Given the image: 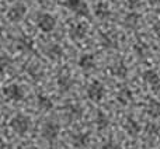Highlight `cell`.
<instances>
[{
    "label": "cell",
    "mask_w": 160,
    "mask_h": 149,
    "mask_svg": "<svg viewBox=\"0 0 160 149\" xmlns=\"http://www.w3.org/2000/svg\"><path fill=\"white\" fill-rule=\"evenodd\" d=\"M10 128L14 131V132L20 134H25L30 128V118L27 116H22V114H17L13 118L10 120Z\"/></svg>",
    "instance_id": "obj_1"
},
{
    "label": "cell",
    "mask_w": 160,
    "mask_h": 149,
    "mask_svg": "<svg viewBox=\"0 0 160 149\" xmlns=\"http://www.w3.org/2000/svg\"><path fill=\"white\" fill-rule=\"evenodd\" d=\"M3 96L7 100H11V101H21L24 99V90H22L21 86L13 83V85L3 87Z\"/></svg>",
    "instance_id": "obj_2"
},
{
    "label": "cell",
    "mask_w": 160,
    "mask_h": 149,
    "mask_svg": "<svg viewBox=\"0 0 160 149\" xmlns=\"http://www.w3.org/2000/svg\"><path fill=\"white\" fill-rule=\"evenodd\" d=\"M104 93H105V89H104V85L101 82H91L87 87V97L94 103H98L102 100L104 97Z\"/></svg>",
    "instance_id": "obj_3"
},
{
    "label": "cell",
    "mask_w": 160,
    "mask_h": 149,
    "mask_svg": "<svg viewBox=\"0 0 160 149\" xmlns=\"http://www.w3.org/2000/svg\"><path fill=\"white\" fill-rule=\"evenodd\" d=\"M59 132H61V127H59V124H56V122H53V121L45 122L41 130V135L44 136L47 141H51V142L58 138Z\"/></svg>",
    "instance_id": "obj_4"
},
{
    "label": "cell",
    "mask_w": 160,
    "mask_h": 149,
    "mask_svg": "<svg viewBox=\"0 0 160 149\" xmlns=\"http://www.w3.org/2000/svg\"><path fill=\"white\" fill-rule=\"evenodd\" d=\"M37 23H38V27L41 31H44V33H51V31L55 28L56 25V20L55 17L52 16V14L49 13H42L38 16V20H37Z\"/></svg>",
    "instance_id": "obj_5"
},
{
    "label": "cell",
    "mask_w": 160,
    "mask_h": 149,
    "mask_svg": "<svg viewBox=\"0 0 160 149\" xmlns=\"http://www.w3.org/2000/svg\"><path fill=\"white\" fill-rule=\"evenodd\" d=\"M63 4L78 16H88V6L83 0H63Z\"/></svg>",
    "instance_id": "obj_6"
},
{
    "label": "cell",
    "mask_w": 160,
    "mask_h": 149,
    "mask_svg": "<svg viewBox=\"0 0 160 149\" xmlns=\"http://www.w3.org/2000/svg\"><path fill=\"white\" fill-rule=\"evenodd\" d=\"M25 13H27V7L22 3H16L14 6H11L7 11V18L13 23H18L24 18Z\"/></svg>",
    "instance_id": "obj_7"
},
{
    "label": "cell",
    "mask_w": 160,
    "mask_h": 149,
    "mask_svg": "<svg viewBox=\"0 0 160 149\" xmlns=\"http://www.w3.org/2000/svg\"><path fill=\"white\" fill-rule=\"evenodd\" d=\"M110 70H111V74L115 76V77H118V79H125L127 74H128V68L122 61L115 62V64L110 68Z\"/></svg>",
    "instance_id": "obj_8"
},
{
    "label": "cell",
    "mask_w": 160,
    "mask_h": 149,
    "mask_svg": "<svg viewBox=\"0 0 160 149\" xmlns=\"http://www.w3.org/2000/svg\"><path fill=\"white\" fill-rule=\"evenodd\" d=\"M124 128L131 136H136L139 135V132L142 131V127L135 121L133 118H127L125 120V124H124Z\"/></svg>",
    "instance_id": "obj_9"
},
{
    "label": "cell",
    "mask_w": 160,
    "mask_h": 149,
    "mask_svg": "<svg viewBox=\"0 0 160 149\" xmlns=\"http://www.w3.org/2000/svg\"><path fill=\"white\" fill-rule=\"evenodd\" d=\"M79 66L82 68L83 70H90L96 66V59H94V55L91 54H84V55L80 56L79 59Z\"/></svg>",
    "instance_id": "obj_10"
},
{
    "label": "cell",
    "mask_w": 160,
    "mask_h": 149,
    "mask_svg": "<svg viewBox=\"0 0 160 149\" xmlns=\"http://www.w3.org/2000/svg\"><path fill=\"white\" fill-rule=\"evenodd\" d=\"M86 34H87V25H86L84 23H79V24L73 25V27L70 28V37H72L73 39L84 38Z\"/></svg>",
    "instance_id": "obj_11"
},
{
    "label": "cell",
    "mask_w": 160,
    "mask_h": 149,
    "mask_svg": "<svg viewBox=\"0 0 160 149\" xmlns=\"http://www.w3.org/2000/svg\"><path fill=\"white\" fill-rule=\"evenodd\" d=\"M88 141H90V136H88V134H84V132L75 134L72 136V142L76 148H86L88 145Z\"/></svg>",
    "instance_id": "obj_12"
},
{
    "label": "cell",
    "mask_w": 160,
    "mask_h": 149,
    "mask_svg": "<svg viewBox=\"0 0 160 149\" xmlns=\"http://www.w3.org/2000/svg\"><path fill=\"white\" fill-rule=\"evenodd\" d=\"M58 86H59V89H61V91L66 93V91H69L70 89H72L73 80L70 79V76H68V74H61V76L58 77Z\"/></svg>",
    "instance_id": "obj_13"
},
{
    "label": "cell",
    "mask_w": 160,
    "mask_h": 149,
    "mask_svg": "<svg viewBox=\"0 0 160 149\" xmlns=\"http://www.w3.org/2000/svg\"><path fill=\"white\" fill-rule=\"evenodd\" d=\"M37 103H38V107L44 111H49L51 108L53 107L52 100L48 96H44V94H38V96H37Z\"/></svg>",
    "instance_id": "obj_14"
},
{
    "label": "cell",
    "mask_w": 160,
    "mask_h": 149,
    "mask_svg": "<svg viewBox=\"0 0 160 149\" xmlns=\"http://www.w3.org/2000/svg\"><path fill=\"white\" fill-rule=\"evenodd\" d=\"M139 20H141V17H139L138 13H135V11H132V13H129L127 17H125V27H128L129 30H132V28H136L138 27V23Z\"/></svg>",
    "instance_id": "obj_15"
},
{
    "label": "cell",
    "mask_w": 160,
    "mask_h": 149,
    "mask_svg": "<svg viewBox=\"0 0 160 149\" xmlns=\"http://www.w3.org/2000/svg\"><path fill=\"white\" fill-rule=\"evenodd\" d=\"M110 14H111V11L107 3L101 2L96 6V16L98 18H107V17H110Z\"/></svg>",
    "instance_id": "obj_16"
},
{
    "label": "cell",
    "mask_w": 160,
    "mask_h": 149,
    "mask_svg": "<svg viewBox=\"0 0 160 149\" xmlns=\"http://www.w3.org/2000/svg\"><path fill=\"white\" fill-rule=\"evenodd\" d=\"M117 99H118V101L122 103V104H128V103L132 100V91L128 87L121 89V90L118 91V94H117Z\"/></svg>",
    "instance_id": "obj_17"
},
{
    "label": "cell",
    "mask_w": 160,
    "mask_h": 149,
    "mask_svg": "<svg viewBox=\"0 0 160 149\" xmlns=\"http://www.w3.org/2000/svg\"><path fill=\"white\" fill-rule=\"evenodd\" d=\"M146 111L150 117L158 118V117H160V103L155 101V100H150L149 104H148V107H146Z\"/></svg>",
    "instance_id": "obj_18"
},
{
    "label": "cell",
    "mask_w": 160,
    "mask_h": 149,
    "mask_svg": "<svg viewBox=\"0 0 160 149\" xmlns=\"http://www.w3.org/2000/svg\"><path fill=\"white\" fill-rule=\"evenodd\" d=\"M142 77H143V80L145 82H148V83H150V85H155L156 82L160 79V76H159V73L156 72L155 69H148V70H145L143 74H142Z\"/></svg>",
    "instance_id": "obj_19"
},
{
    "label": "cell",
    "mask_w": 160,
    "mask_h": 149,
    "mask_svg": "<svg viewBox=\"0 0 160 149\" xmlns=\"http://www.w3.org/2000/svg\"><path fill=\"white\" fill-rule=\"evenodd\" d=\"M96 124H97V127H98V130H104V128H107L108 124H110V118L107 117L105 113L98 111L96 116Z\"/></svg>",
    "instance_id": "obj_20"
},
{
    "label": "cell",
    "mask_w": 160,
    "mask_h": 149,
    "mask_svg": "<svg viewBox=\"0 0 160 149\" xmlns=\"http://www.w3.org/2000/svg\"><path fill=\"white\" fill-rule=\"evenodd\" d=\"M66 113L72 120H78L82 117V108H80L79 105L72 104V105H68L66 107Z\"/></svg>",
    "instance_id": "obj_21"
},
{
    "label": "cell",
    "mask_w": 160,
    "mask_h": 149,
    "mask_svg": "<svg viewBox=\"0 0 160 149\" xmlns=\"http://www.w3.org/2000/svg\"><path fill=\"white\" fill-rule=\"evenodd\" d=\"M48 55L52 59L59 58V56H62V48L59 45H51L49 49H48Z\"/></svg>",
    "instance_id": "obj_22"
},
{
    "label": "cell",
    "mask_w": 160,
    "mask_h": 149,
    "mask_svg": "<svg viewBox=\"0 0 160 149\" xmlns=\"http://www.w3.org/2000/svg\"><path fill=\"white\" fill-rule=\"evenodd\" d=\"M11 65V59L8 58V56H0V72L4 69H7L8 66Z\"/></svg>",
    "instance_id": "obj_23"
},
{
    "label": "cell",
    "mask_w": 160,
    "mask_h": 149,
    "mask_svg": "<svg viewBox=\"0 0 160 149\" xmlns=\"http://www.w3.org/2000/svg\"><path fill=\"white\" fill-rule=\"evenodd\" d=\"M145 131H146V132H148V135H158V134H159V128L158 127H156V125L155 124H148L146 125V130H145Z\"/></svg>",
    "instance_id": "obj_24"
},
{
    "label": "cell",
    "mask_w": 160,
    "mask_h": 149,
    "mask_svg": "<svg viewBox=\"0 0 160 149\" xmlns=\"http://www.w3.org/2000/svg\"><path fill=\"white\" fill-rule=\"evenodd\" d=\"M102 149H121V148H119V145L117 144V142L108 141V142H105V144L102 145Z\"/></svg>",
    "instance_id": "obj_25"
},
{
    "label": "cell",
    "mask_w": 160,
    "mask_h": 149,
    "mask_svg": "<svg viewBox=\"0 0 160 149\" xmlns=\"http://www.w3.org/2000/svg\"><path fill=\"white\" fill-rule=\"evenodd\" d=\"M141 6V2L139 0H128V7L132 8V10H135L136 7H139Z\"/></svg>",
    "instance_id": "obj_26"
},
{
    "label": "cell",
    "mask_w": 160,
    "mask_h": 149,
    "mask_svg": "<svg viewBox=\"0 0 160 149\" xmlns=\"http://www.w3.org/2000/svg\"><path fill=\"white\" fill-rule=\"evenodd\" d=\"M152 90H153V91H155V93H156V94H159V96H160V79H159V80H158V82H156V83H155V85H153V86H152Z\"/></svg>",
    "instance_id": "obj_27"
},
{
    "label": "cell",
    "mask_w": 160,
    "mask_h": 149,
    "mask_svg": "<svg viewBox=\"0 0 160 149\" xmlns=\"http://www.w3.org/2000/svg\"><path fill=\"white\" fill-rule=\"evenodd\" d=\"M153 31H155V34L160 38V21H158L155 25H153Z\"/></svg>",
    "instance_id": "obj_28"
},
{
    "label": "cell",
    "mask_w": 160,
    "mask_h": 149,
    "mask_svg": "<svg viewBox=\"0 0 160 149\" xmlns=\"http://www.w3.org/2000/svg\"><path fill=\"white\" fill-rule=\"evenodd\" d=\"M22 42H24V47L25 48H28V49H31V48H32V41H31V39H22Z\"/></svg>",
    "instance_id": "obj_29"
},
{
    "label": "cell",
    "mask_w": 160,
    "mask_h": 149,
    "mask_svg": "<svg viewBox=\"0 0 160 149\" xmlns=\"http://www.w3.org/2000/svg\"><path fill=\"white\" fill-rule=\"evenodd\" d=\"M148 2H149V4H152V6H158L160 3V0H148Z\"/></svg>",
    "instance_id": "obj_30"
},
{
    "label": "cell",
    "mask_w": 160,
    "mask_h": 149,
    "mask_svg": "<svg viewBox=\"0 0 160 149\" xmlns=\"http://www.w3.org/2000/svg\"><path fill=\"white\" fill-rule=\"evenodd\" d=\"M0 149H6V142L0 138Z\"/></svg>",
    "instance_id": "obj_31"
},
{
    "label": "cell",
    "mask_w": 160,
    "mask_h": 149,
    "mask_svg": "<svg viewBox=\"0 0 160 149\" xmlns=\"http://www.w3.org/2000/svg\"><path fill=\"white\" fill-rule=\"evenodd\" d=\"M37 2H38L39 4H45V2H47V0H37Z\"/></svg>",
    "instance_id": "obj_32"
},
{
    "label": "cell",
    "mask_w": 160,
    "mask_h": 149,
    "mask_svg": "<svg viewBox=\"0 0 160 149\" xmlns=\"http://www.w3.org/2000/svg\"><path fill=\"white\" fill-rule=\"evenodd\" d=\"M2 34H3V28H2V25H0V37H2Z\"/></svg>",
    "instance_id": "obj_33"
},
{
    "label": "cell",
    "mask_w": 160,
    "mask_h": 149,
    "mask_svg": "<svg viewBox=\"0 0 160 149\" xmlns=\"http://www.w3.org/2000/svg\"><path fill=\"white\" fill-rule=\"evenodd\" d=\"M25 149H37V148H34V146H28V148H25Z\"/></svg>",
    "instance_id": "obj_34"
},
{
    "label": "cell",
    "mask_w": 160,
    "mask_h": 149,
    "mask_svg": "<svg viewBox=\"0 0 160 149\" xmlns=\"http://www.w3.org/2000/svg\"><path fill=\"white\" fill-rule=\"evenodd\" d=\"M158 136H159V138H160V130H159V134H158Z\"/></svg>",
    "instance_id": "obj_35"
}]
</instances>
